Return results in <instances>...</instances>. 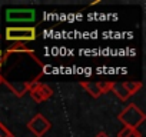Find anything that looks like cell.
I'll use <instances>...</instances> for the list:
<instances>
[{"label":"cell","instance_id":"cell-1","mask_svg":"<svg viewBox=\"0 0 146 137\" xmlns=\"http://www.w3.org/2000/svg\"><path fill=\"white\" fill-rule=\"evenodd\" d=\"M37 33L35 26H7L5 30V39L15 43H26L36 40Z\"/></svg>","mask_w":146,"mask_h":137},{"label":"cell","instance_id":"cell-2","mask_svg":"<svg viewBox=\"0 0 146 137\" xmlns=\"http://www.w3.org/2000/svg\"><path fill=\"white\" fill-rule=\"evenodd\" d=\"M145 119L146 114L135 103H130L117 114V120L123 124V127H130L135 130H137V127L145 121Z\"/></svg>","mask_w":146,"mask_h":137},{"label":"cell","instance_id":"cell-3","mask_svg":"<svg viewBox=\"0 0 146 137\" xmlns=\"http://www.w3.org/2000/svg\"><path fill=\"white\" fill-rule=\"evenodd\" d=\"M7 23H27L32 24L37 22V10L36 9H6L5 12Z\"/></svg>","mask_w":146,"mask_h":137},{"label":"cell","instance_id":"cell-4","mask_svg":"<svg viewBox=\"0 0 146 137\" xmlns=\"http://www.w3.org/2000/svg\"><path fill=\"white\" fill-rule=\"evenodd\" d=\"M113 84L115 82H80V87H83L85 92H88L93 99L112 92Z\"/></svg>","mask_w":146,"mask_h":137},{"label":"cell","instance_id":"cell-5","mask_svg":"<svg viewBox=\"0 0 146 137\" xmlns=\"http://www.w3.org/2000/svg\"><path fill=\"white\" fill-rule=\"evenodd\" d=\"M32 97V100L35 103H43L46 100H49L52 96H53V90L49 84H44V83H40V82H35L33 86L29 89L27 92Z\"/></svg>","mask_w":146,"mask_h":137},{"label":"cell","instance_id":"cell-6","mask_svg":"<svg viewBox=\"0 0 146 137\" xmlns=\"http://www.w3.org/2000/svg\"><path fill=\"white\" fill-rule=\"evenodd\" d=\"M52 124L50 121L42 114V113H37L29 123H27V128L36 136V137H43L49 130H50Z\"/></svg>","mask_w":146,"mask_h":137},{"label":"cell","instance_id":"cell-7","mask_svg":"<svg viewBox=\"0 0 146 137\" xmlns=\"http://www.w3.org/2000/svg\"><path fill=\"white\" fill-rule=\"evenodd\" d=\"M122 86H123V87H125V90L129 93V96H133V94H136V93L142 89L143 83H142V82L129 80V82H123V83H122Z\"/></svg>","mask_w":146,"mask_h":137},{"label":"cell","instance_id":"cell-8","mask_svg":"<svg viewBox=\"0 0 146 137\" xmlns=\"http://www.w3.org/2000/svg\"><path fill=\"white\" fill-rule=\"evenodd\" d=\"M112 92L122 100V101H126L130 96H129V93L125 90V87L122 86V83H117V82H115V84H113V89H112Z\"/></svg>","mask_w":146,"mask_h":137},{"label":"cell","instance_id":"cell-9","mask_svg":"<svg viewBox=\"0 0 146 137\" xmlns=\"http://www.w3.org/2000/svg\"><path fill=\"white\" fill-rule=\"evenodd\" d=\"M0 137H15V134H13L2 121H0Z\"/></svg>","mask_w":146,"mask_h":137},{"label":"cell","instance_id":"cell-10","mask_svg":"<svg viewBox=\"0 0 146 137\" xmlns=\"http://www.w3.org/2000/svg\"><path fill=\"white\" fill-rule=\"evenodd\" d=\"M135 128H130V127H123L119 133H117V137H127Z\"/></svg>","mask_w":146,"mask_h":137},{"label":"cell","instance_id":"cell-11","mask_svg":"<svg viewBox=\"0 0 146 137\" xmlns=\"http://www.w3.org/2000/svg\"><path fill=\"white\" fill-rule=\"evenodd\" d=\"M127 137H142V134H140L137 130H133V131H132V133H130Z\"/></svg>","mask_w":146,"mask_h":137},{"label":"cell","instance_id":"cell-12","mask_svg":"<svg viewBox=\"0 0 146 137\" xmlns=\"http://www.w3.org/2000/svg\"><path fill=\"white\" fill-rule=\"evenodd\" d=\"M95 137H110V136H109L106 131H99V133H98Z\"/></svg>","mask_w":146,"mask_h":137}]
</instances>
